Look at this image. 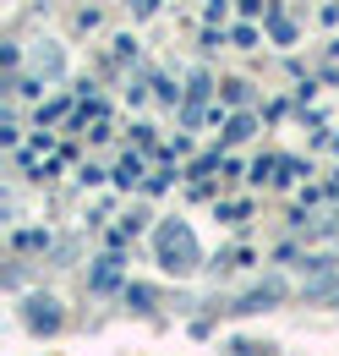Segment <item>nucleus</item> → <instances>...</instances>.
<instances>
[{
    "label": "nucleus",
    "mask_w": 339,
    "mask_h": 356,
    "mask_svg": "<svg viewBox=\"0 0 339 356\" xmlns=\"http://www.w3.org/2000/svg\"><path fill=\"white\" fill-rule=\"evenodd\" d=\"M17 247L22 252H44L49 247V230H17Z\"/></svg>",
    "instance_id": "6e6552de"
},
{
    "label": "nucleus",
    "mask_w": 339,
    "mask_h": 356,
    "mask_svg": "<svg viewBox=\"0 0 339 356\" xmlns=\"http://www.w3.org/2000/svg\"><path fill=\"white\" fill-rule=\"evenodd\" d=\"M115 181H121V186L142 181V159H137V154H126V159H121V170H115Z\"/></svg>",
    "instance_id": "1a4fd4ad"
},
{
    "label": "nucleus",
    "mask_w": 339,
    "mask_h": 356,
    "mask_svg": "<svg viewBox=\"0 0 339 356\" xmlns=\"http://www.w3.org/2000/svg\"><path fill=\"white\" fill-rule=\"evenodd\" d=\"M224 99H230V104H247L252 93H247V83H230V88H224Z\"/></svg>",
    "instance_id": "dca6fc26"
},
{
    "label": "nucleus",
    "mask_w": 339,
    "mask_h": 356,
    "mask_svg": "<svg viewBox=\"0 0 339 356\" xmlns=\"http://www.w3.org/2000/svg\"><path fill=\"white\" fill-rule=\"evenodd\" d=\"M60 66H66L60 49H33V72H39V77H60Z\"/></svg>",
    "instance_id": "423d86ee"
},
{
    "label": "nucleus",
    "mask_w": 339,
    "mask_h": 356,
    "mask_svg": "<svg viewBox=\"0 0 339 356\" xmlns=\"http://www.w3.org/2000/svg\"><path fill=\"white\" fill-rule=\"evenodd\" d=\"M219 220H224V225H241V220H247V203H224Z\"/></svg>",
    "instance_id": "ddd939ff"
},
{
    "label": "nucleus",
    "mask_w": 339,
    "mask_h": 356,
    "mask_svg": "<svg viewBox=\"0 0 339 356\" xmlns=\"http://www.w3.org/2000/svg\"><path fill=\"white\" fill-rule=\"evenodd\" d=\"M208 77H203V72H197V77H192V88H186V104H181V121H186V127H197V115H203V99H208Z\"/></svg>",
    "instance_id": "20e7f679"
},
{
    "label": "nucleus",
    "mask_w": 339,
    "mask_h": 356,
    "mask_svg": "<svg viewBox=\"0 0 339 356\" xmlns=\"http://www.w3.org/2000/svg\"><path fill=\"white\" fill-rule=\"evenodd\" d=\"M241 11H247V17H257V11H268V0H241Z\"/></svg>",
    "instance_id": "f3484780"
},
{
    "label": "nucleus",
    "mask_w": 339,
    "mask_h": 356,
    "mask_svg": "<svg viewBox=\"0 0 339 356\" xmlns=\"http://www.w3.org/2000/svg\"><path fill=\"white\" fill-rule=\"evenodd\" d=\"M230 356H268V346H263V340H235Z\"/></svg>",
    "instance_id": "9b49d317"
},
{
    "label": "nucleus",
    "mask_w": 339,
    "mask_h": 356,
    "mask_svg": "<svg viewBox=\"0 0 339 356\" xmlns=\"http://www.w3.org/2000/svg\"><path fill=\"white\" fill-rule=\"evenodd\" d=\"M126 307L148 312V307H154V291H148V285H126Z\"/></svg>",
    "instance_id": "9d476101"
},
{
    "label": "nucleus",
    "mask_w": 339,
    "mask_h": 356,
    "mask_svg": "<svg viewBox=\"0 0 339 356\" xmlns=\"http://www.w3.org/2000/svg\"><path fill=\"white\" fill-rule=\"evenodd\" d=\"M252 115H230V127H224V143H247V137H252Z\"/></svg>",
    "instance_id": "0eeeda50"
},
{
    "label": "nucleus",
    "mask_w": 339,
    "mask_h": 356,
    "mask_svg": "<svg viewBox=\"0 0 339 356\" xmlns=\"http://www.w3.org/2000/svg\"><path fill=\"white\" fill-rule=\"evenodd\" d=\"M154 247H159V264H165L170 274H192V268L203 264L197 236H192L181 220H165V225H159V230H154Z\"/></svg>",
    "instance_id": "f257e3e1"
},
{
    "label": "nucleus",
    "mask_w": 339,
    "mask_h": 356,
    "mask_svg": "<svg viewBox=\"0 0 339 356\" xmlns=\"http://www.w3.org/2000/svg\"><path fill=\"white\" fill-rule=\"evenodd\" d=\"M274 39H279V44H290V39H296V28H290L285 17H274Z\"/></svg>",
    "instance_id": "4468645a"
},
{
    "label": "nucleus",
    "mask_w": 339,
    "mask_h": 356,
    "mask_svg": "<svg viewBox=\"0 0 339 356\" xmlns=\"http://www.w3.org/2000/svg\"><path fill=\"white\" fill-rule=\"evenodd\" d=\"M154 11H159V0H131V17H137V22H142V17H154Z\"/></svg>",
    "instance_id": "2eb2a0df"
},
{
    "label": "nucleus",
    "mask_w": 339,
    "mask_h": 356,
    "mask_svg": "<svg viewBox=\"0 0 339 356\" xmlns=\"http://www.w3.org/2000/svg\"><path fill=\"white\" fill-rule=\"evenodd\" d=\"M241 264H247V247H230V252H219L213 268H241Z\"/></svg>",
    "instance_id": "f8f14e48"
},
{
    "label": "nucleus",
    "mask_w": 339,
    "mask_h": 356,
    "mask_svg": "<svg viewBox=\"0 0 339 356\" xmlns=\"http://www.w3.org/2000/svg\"><path fill=\"white\" fill-rule=\"evenodd\" d=\"M274 302H285V280H263L252 291H241L224 312H263V307H274Z\"/></svg>",
    "instance_id": "f03ea898"
},
{
    "label": "nucleus",
    "mask_w": 339,
    "mask_h": 356,
    "mask_svg": "<svg viewBox=\"0 0 339 356\" xmlns=\"http://www.w3.org/2000/svg\"><path fill=\"white\" fill-rule=\"evenodd\" d=\"M115 280H121V252L99 258V264H93V274H88V285H93V291H110Z\"/></svg>",
    "instance_id": "39448f33"
},
{
    "label": "nucleus",
    "mask_w": 339,
    "mask_h": 356,
    "mask_svg": "<svg viewBox=\"0 0 339 356\" xmlns=\"http://www.w3.org/2000/svg\"><path fill=\"white\" fill-rule=\"evenodd\" d=\"M22 318H28L33 334H55V329H60V302H55V296H28Z\"/></svg>",
    "instance_id": "7ed1b4c3"
}]
</instances>
